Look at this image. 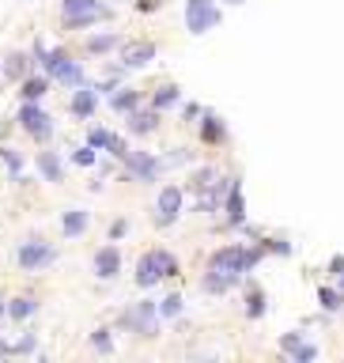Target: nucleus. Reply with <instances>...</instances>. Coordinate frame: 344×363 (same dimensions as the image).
<instances>
[{"label":"nucleus","instance_id":"f257e3e1","mask_svg":"<svg viewBox=\"0 0 344 363\" xmlns=\"http://www.w3.org/2000/svg\"><path fill=\"white\" fill-rule=\"evenodd\" d=\"M257 250H246V246H223L212 254L208 262V276H204V292H223V287H231L243 273L257 265Z\"/></svg>","mask_w":344,"mask_h":363},{"label":"nucleus","instance_id":"f03ea898","mask_svg":"<svg viewBox=\"0 0 344 363\" xmlns=\"http://www.w3.org/2000/svg\"><path fill=\"white\" fill-rule=\"evenodd\" d=\"M61 20L69 31H80V27L110 20V8L99 4V0H61Z\"/></svg>","mask_w":344,"mask_h":363},{"label":"nucleus","instance_id":"7ed1b4c3","mask_svg":"<svg viewBox=\"0 0 344 363\" xmlns=\"http://www.w3.org/2000/svg\"><path fill=\"white\" fill-rule=\"evenodd\" d=\"M34 57L42 61V69H45V76H53V80H61V83H76V87H83V69L76 61L69 57L64 50H53V53H45L42 45H34Z\"/></svg>","mask_w":344,"mask_h":363},{"label":"nucleus","instance_id":"20e7f679","mask_svg":"<svg viewBox=\"0 0 344 363\" xmlns=\"http://www.w3.org/2000/svg\"><path fill=\"white\" fill-rule=\"evenodd\" d=\"M171 273H178V262H174L166 250H148L141 262H136V284L141 287L159 284L163 276H171Z\"/></svg>","mask_w":344,"mask_h":363},{"label":"nucleus","instance_id":"39448f33","mask_svg":"<svg viewBox=\"0 0 344 363\" xmlns=\"http://www.w3.org/2000/svg\"><path fill=\"white\" fill-rule=\"evenodd\" d=\"M57 262V250L50 246V242H42V239H27L23 246H20V265L27 269V273H42L45 265H53Z\"/></svg>","mask_w":344,"mask_h":363},{"label":"nucleus","instance_id":"423d86ee","mask_svg":"<svg viewBox=\"0 0 344 363\" xmlns=\"http://www.w3.org/2000/svg\"><path fill=\"white\" fill-rule=\"evenodd\" d=\"M216 23H220V12H216L212 0H185V27H189L193 34L212 31Z\"/></svg>","mask_w":344,"mask_h":363},{"label":"nucleus","instance_id":"0eeeda50","mask_svg":"<svg viewBox=\"0 0 344 363\" xmlns=\"http://www.w3.org/2000/svg\"><path fill=\"white\" fill-rule=\"evenodd\" d=\"M20 125H23L31 136H38V141H45V136L53 133V118L45 114L38 102H23V110H20Z\"/></svg>","mask_w":344,"mask_h":363},{"label":"nucleus","instance_id":"6e6552de","mask_svg":"<svg viewBox=\"0 0 344 363\" xmlns=\"http://www.w3.org/2000/svg\"><path fill=\"white\" fill-rule=\"evenodd\" d=\"M182 212V190L178 185H166V190L159 193V204H155V220L159 223H174Z\"/></svg>","mask_w":344,"mask_h":363},{"label":"nucleus","instance_id":"1a4fd4ad","mask_svg":"<svg viewBox=\"0 0 344 363\" xmlns=\"http://www.w3.org/2000/svg\"><path fill=\"white\" fill-rule=\"evenodd\" d=\"M155 314H159V311H155V303H136L133 311L125 314V325H129V329H136V333H152L155 329Z\"/></svg>","mask_w":344,"mask_h":363},{"label":"nucleus","instance_id":"9d476101","mask_svg":"<svg viewBox=\"0 0 344 363\" xmlns=\"http://www.w3.org/2000/svg\"><path fill=\"white\" fill-rule=\"evenodd\" d=\"M117 269H122V254H117V246H102L95 254V276H99V280H114Z\"/></svg>","mask_w":344,"mask_h":363},{"label":"nucleus","instance_id":"9b49d317","mask_svg":"<svg viewBox=\"0 0 344 363\" xmlns=\"http://www.w3.org/2000/svg\"><path fill=\"white\" fill-rule=\"evenodd\" d=\"M152 57H155V45L152 42H129L125 50H122V64H125V69H144Z\"/></svg>","mask_w":344,"mask_h":363},{"label":"nucleus","instance_id":"f8f14e48","mask_svg":"<svg viewBox=\"0 0 344 363\" xmlns=\"http://www.w3.org/2000/svg\"><path fill=\"white\" fill-rule=\"evenodd\" d=\"M125 166H129V174H136V178L152 182L155 171H159V159H152V155H144V152H129V155H125Z\"/></svg>","mask_w":344,"mask_h":363},{"label":"nucleus","instance_id":"ddd939ff","mask_svg":"<svg viewBox=\"0 0 344 363\" xmlns=\"http://www.w3.org/2000/svg\"><path fill=\"white\" fill-rule=\"evenodd\" d=\"M159 125V110H133L129 114V133H136V136H144V133H152V129Z\"/></svg>","mask_w":344,"mask_h":363},{"label":"nucleus","instance_id":"4468645a","mask_svg":"<svg viewBox=\"0 0 344 363\" xmlns=\"http://www.w3.org/2000/svg\"><path fill=\"white\" fill-rule=\"evenodd\" d=\"M95 106H99V87L95 91L80 87L76 95H72V114H76V118H91V114H95Z\"/></svg>","mask_w":344,"mask_h":363},{"label":"nucleus","instance_id":"2eb2a0df","mask_svg":"<svg viewBox=\"0 0 344 363\" xmlns=\"http://www.w3.org/2000/svg\"><path fill=\"white\" fill-rule=\"evenodd\" d=\"M61 231H64L69 239L83 235V231H87V212H83V208H69V212L61 216Z\"/></svg>","mask_w":344,"mask_h":363},{"label":"nucleus","instance_id":"dca6fc26","mask_svg":"<svg viewBox=\"0 0 344 363\" xmlns=\"http://www.w3.org/2000/svg\"><path fill=\"white\" fill-rule=\"evenodd\" d=\"M227 220L231 223H243L246 220V201H243V185L235 182V190L227 193Z\"/></svg>","mask_w":344,"mask_h":363},{"label":"nucleus","instance_id":"f3484780","mask_svg":"<svg viewBox=\"0 0 344 363\" xmlns=\"http://www.w3.org/2000/svg\"><path fill=\"white\" fill-rule=\"evenodd\" d=\"M38 171H42V178L45 182H61V159L53 152H38Z\"/></svg>","mask_w":344,"mask_h":363},{"label":"nucleus","instance_id":"a211bd4d","mask_svg":"<svg viewBox=\"0 0 344 363\" xmlns=\"http://www.w3.org/2000/svg\"><path fill=\"white\" fill-rule=\"evenodd\" d=\"M34 311H38V303H34L31 295H20V299H12V303H8V318H15V322L31 318Z\"/></svg>","mask_w":344,"mask_h":363},{"label":"nucleus","instance_id":"6ab92c4d","mask_svg":"<svg viewBox=\"0 0 344 363\" xmlns=\"http://www.w3.org/2000/svg\"><path fill=\"white\" fill-rule=\"evenodd\" d=\"M136 102H141V91H117V95L110 99V106H114L117 114H133Z\"/></svg>","mask_w":344,"mask_h":363},{"label":"nucleus","instance_id":"aec40b11","mask_svg":"<svg viewBox=\"0 0 344 363\" xmlns=\"http://www.w3.org/2000/svg\"><path fill=\"white\" fill-rule=\"evenodd\" d=\"M174 102H178V87H174V83H166V87H159V91L152 95V106H155V110H171Z\"/></svg>","mask_w":344,"mask_h":363},{"label":"nucleus","instance_id":"412c9836","mask_svg":"<svg viewBox=\"0 0 344 363\" xmlns=\"http://www.w3.org/2000/svg\"><path fill=\"white\" fill-rule=\"evenodd\" d=\"M45 91H50V80H23V102H38Z\"/></svg>","mask_w":344,"mask_h":363},{"label":"nucleus","instance_id":"4be33fe9","mask_svg":"<svg viewBox=\"0 0 344 363\" xmlns=\"http://www.w3.org/2000/svg\"><path fill=\"white\" fill-rule=\"evenodd\" d=\"M201 136H204V141H208V144H216V141H223V125H220V118H204V125H201Z\"/></svg>","mask_w":344,"mask_h":363},{"label":"nucleus","instance_id":"5701e85b","mask_svg":"<svg viewBox=\"0 0 344 363\" xmlns=\"http://www.w3.org/2000/svg\"><path fill=\"white\" fill-rule=\"evenodd\" d=\"M0 159L8 163V171H12V178H23V159L15 148H0Z\"/></svg>","mask_w":344,"mask_h":363},{"label":"nucleus","instance_id":"b1692460","mask_svg":"<svg viewBox=\"0 0 344 363\" xmlns=\"http://www.w3.org/2000/svg\"><path fill=\"white\" fill-rule=\"evenodd\" d=\"M117 45V34H95V38H87V50L91 53H106Z\"/></svg>","mask_w":344,"mask_h":363},{"label":"nucleus","instance_id":"393cba45","mask_svg":"<svg viewBox=\"0 0 344 363\" xmlns=\"http://www.w3.org/2000/svg\"><path fill=\"white\" fill-rule=\"evenodd\" d=\"M159 314H163V318H178V314H182V295H166L163 306H159Z\"/></svg>","mask_w":344,"mask_h":363},{"label":"nucleus","instance_id":"a878e982","mask_svg":"<svg viewBox=\"0 0 344 363\" xmlns=\"http://www.w3.org/2000/svg\"><path fill=\"white\" fill-rule=\"evenodd\" d=\"M72 163H76V166H95V148H91V144L76 148V152H72Z\"/></svg>","mask_w":344,"mask_h":363},{"label":"nucleus","instance_id":"bb28decb","mask_svg":"<svg viewBox=\"0 0 344 363\" xmlns=\"http://www.w3.org/2000/svg\"><path fill=\"white\" fill-rule=\"evenodd\" d=\"M110 141H114V136H110L106 129H91V136H87L91 148H110Z\"/></svg>","mask_w":344,"mask_h":363},{"label":"nucleus","instance_id":"cd10ccee","mask_svg":"<svg viewBox=\"0 0 344 363\" xmlns=\"http://www.w3.org/2000/svg\"><path fill=\"white\" fill-rule=\"evenodd\" d=\"M91 344H95L99 352H110V348H114V344H110V329H95V333H91Z\"/></svg>","mask_w":344,"mask_h":363},{"label":"nucleus","instance_id":"c85d7f7f","mask_svg":"<svg viewBox=\"0 0 344 363\" xmlns=\"http://www.w3.org/2000/svg\"><path fill=\"white\" fill-rule=\"evenodd\" d=\"M318 299H322L325 311H337V306H341V295H337V292H329V287H322V292H318Z\"/></svg>","mask_w":344,"mask_h":363},{"label":"nucleus","instance_id":"c756f323","mask_svg":"<svg viewBox=\"0 0 344 363\" xmlns=\"http://www.w3.org/2000/svg\"><path fill=\"white\" fill-rule=\"evenodd\" d=\"M261 311H265V295L261 292H250V318H257Z\"/></svg>","mask_w":344,"mask_h":363},{"label":"nucleus","instance_id":"7c9ffc66","mask_svg":"<svg viewBox=\"0 0 344 363\" xmlns=\"http://www.w3.org/2000/svg\"><path fill=\"white\" fill-rule=\"evenodd\" d=\"M4 69H8V76H20V72L27 69V57H20V53H15V57H8Z\"/></svg>","mask_w":344,"mask_h":363},{"label":"nucleus","instance_id":"2f4dec72","mask_svg":"<svg viewBox=\"0 0 344 363\" xmlns=\"http://www.w3.org/2000/svg\"><path fill=\"white\" fill-rule=\"evenodd\" d=\"M125 231H129V223H125V220H117V223H114V227H110V239H122V235H125Z\"/></svg>","mask_w":344,"mask_h":363},{"label":"nucleus","instance_id":"473e14b6","mask_svg":"<svg viewBox=\"0 0 344 363\" xmlns=\"http://www.w3.org/2000/svg\"><path fill=\"white\" fill-rule=\"evenodd\" d=\"M295 360H314V348L310 344H299V348H295Z\"/></svg>","mask_w":344,"mask_h":363},{"label":"nucleus","instance_id":"72a5a7b5","mask_svg":"<svg viewBox=\"0 0 344 363\" xmlns=\"http://www.w3.org/2000/svg\"><path fill=\"white\" fill-rule=\"evenodd\" d=\"M159 8V0H141V12H155Z\"/></svg>","mask_w":344,"mask_h":363},{"label":"nucleus","instance_id":"f704fd0d","mask_svg":"<svg viewBox=\"0 0 344 363\" xmlns=\"http://www.w3.org/2000/svg\"><path fill=\"white\" fill-rule=\"evenodd\" d=\"M231 4H238V0H231Z\"/></svg>","mask_w":344,"mask_h":363},{"label":"nucleus","instance_id":"c9c22d12","mask_svg":"<svg viewBox=\"0 0 344 363\" xmlns=\"http://www.w3.org/2000/svg\"><path fill=\"white\" fill-rule=\"evenodd\" d=\"M341 284H344V280H341Z\"/></svg>","mask_w":344,"mask_h":363}]
</instances>
